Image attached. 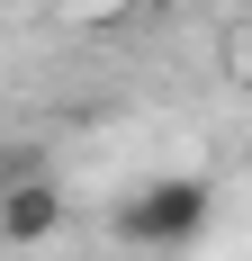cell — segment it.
I'll use <instances>...</instances> for the list:
<instances>
[{
  "instance_id": "1",
  "label": "cell",
  "mask_w": 252,
  "mask_h": 261,
  "mask_svg": "<svg viewBox=\"0 0 252 261\" xmlns=\"http://www.w3.org/2000/svg\"><path fill=\"white\" fill-rule=\"evenodd\" d=\"M207 216H216V189L189 180V171H171V180H144L135 198H117V234L135 252H180V243L207 234Z\"/></svg>"
},
{
  "instance_id": "2",
  "label": "cell",
  "mask_w": 252,
  "mask_h": 261,
  "mask_svg": "<svg viewBox=\"0 0 252 261\" xmlns=\"http://www.w3.org/2000/svg\"><path fill=\"white\" fill-rule=\"evenodd\" d=\"M63 234V189L54 171H18V180H0V243L9 252H36V243Z\"/></svg>"
},
{
  "instance_id": "3",
  "label": "cell",
  "mask_w": 252,
  "mask_h": 261,
  "mask_svg": "<svg viewBox=\"0 0 252 261\" xmlns=\"http://www.w3.org/2000/svg\"><path fill=\"white\" fill-rule=\"evenodd\" d=\"M243 54H252V9H243Z\"/></svg>"
},
{
  "instance_id": "4",
  "label": "cell",
  "mask_w": 252,
  "mask_h": 261,
  "mask_svg": "<svg viewBox=\"0 0 252 261\" xmlns=\"http://www.w3.org/2000/svg\"><path fill=\"white\" fill-rule=\"evenodd\" d=\"M234 9H252V0H234Z\"/></svg>"
},
{
  "instance_id": "5",
  "label": "cell",
  "mask_w": 252,
  "mask_h": 261,
  "mask_svg": "<svg viewBox=\"0 0 252 261\" xmlns=\"http://www.w3.org/2000/svg\"><path fill=\"white\" fill-rule=\"evenodd\" d=\"M0 180H9V171H0Z\"/></svg>"
}]
</instances>
